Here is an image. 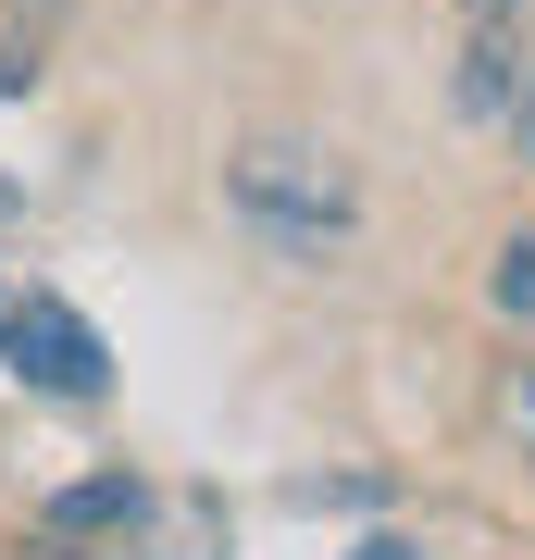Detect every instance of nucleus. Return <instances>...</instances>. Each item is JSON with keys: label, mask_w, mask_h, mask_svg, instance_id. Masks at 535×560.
I'll return each instance as SVG.
<instances>
[{"label": "nucleus", "mask_w": 535, "mask_h": 560, "mask_svg": "<svg viewBox=\"0 0 535 560\" xmlns=\"http://www.w3.org/2000/svg\"><path fill=\"white\" fill-rule=\"evenodd\" d=\"M25 88H38V62H25V50H0V101H25Z\"/></svg>", "instance_id": "nucleus-10"}, {"label": "nucleus", "mask_w": 535, "mask_h": 560, "mask_svg": "<svg viewBox=\"0 0 535 560\" xmlns=\"http://www.w3.org/2000/svg\"><path fill=\"white\" fill-rule=\"evenodd\" d=\"M498 125H511V150L535 162V50H523V75H511V101H498Z\"/></svg>", "instance_id": "nucleus-7"}, {"label": "nucleus", "mask_w": 535, "mask_h": 560, "mask_svg": "<svg viewBox=\"0 0 535 560\" xmlns=\"http://www.w3.org/2000/svg\"><path fill=\"white\" fill-rule=\"evenodd\" d=\"M349 560H423V548H411V536H361Z\"/></svg>", "instance_id": "nucleus-11"}, {"label": "nucleus", "mask_w": 535, "mask_h": 560, "mask_svg": "<svg viewBox=\"0 0 535 560\" xmlns=\"http://www.w3.org/2000/svg\"><path fill=\"white\" fill-rule=\"evenodd\" d=\"M511 75H523V25H511V38H486V25H474V50H461V113H474V125H498Z\"/></svg>", "instance_id": "nucleus-5"}, {"label": "nucleus", "mask_w": 535, "mask_h": 560, "mask_svg": "<svg viewBox=\"0 0 535 560\" xmlns=\"http://www.w3.org/2000/svg\"><path fill=\"white\" fill-rule=\"evenodd\" d=\"M461 13H474L486 38H511V25H523V0H461Z\"/></svg>", "instance_id": "nucleus-9"}, {"label": "nucleus", "mask_w": 535, "mask_h": 560, "mask_svg": "<svg viewBox=\"0 0 535 560\" xmlns=\"http://www.w3.org/2000/svg\"><path fill=\"white\" fill-rule=\"evenodd\" d=\"M498 411H511V436H523V460H535V361H511V386H498Z\"/></svg>", "instance_id": "nucleus-8"}, {"label": "nucleus", "mask_w": 535, "mask_h": 560, "mask_svg": "<svg viewBox=\"0 0 535 560\" xmlns=\"http://www.w3.org/2000/svg\"><path fill=\"white\" fill-rule=\"evenodd\" d=\"M486 300L511 312V324H535V237H511V249H498V275H486Z\"/></svg>", "instance_id": "nucleus-6"}, {"label": "nucleus", "mask_w": 535, "mask_h": 560, "mask_svg": "<svg viewBox=\"0 0 535 560\" xmlns=\"http://www.w3.org/2000/svg\"><path fill=\"white\" fill-rule=\"evenodd\" d=\"M0 300H13V287H0Z\"/></svg>", "instance_id": "nucleus-12"}, {"label": "nucleus", "mask_w": 535, "mask_h": 560, "mask_svg": "<svg viewBox=\"0 0 535 560\" xmlns=\"http://www.w3.org/2000/svg\"><path fill=\"white\" fill-rule=\"evenodd\" d=\"M150 499L162 486H138L113 460V474H88V486H62V499H38V560H100V548H138V523H150Z\"/></svg>", "instance_id": "nucleus-3"}, {"label": "nucleus", "mask_w": 535, "mask_h": 560, "mask_svg": "<svg viewBox=\"0 0 535 560\" xmlns=\"http://www.w3.org/2000/svg\"><path fill=\"white\" fill-rule=\"evenodd\" d=\"M138 548H150V560H224V511H212V499H150Z\"/></svg>", "instance_id": "nucleus-4"}, {"label": "nucleus", "mask_w": 535, "mask_h": 560, "mask_svg": "<svg viewBox=\"0 0 535 560\" xmlns=\"http://www.w3.org/2000/svg\"><path fill=\"white\" fill-rule=\"evenodd\" d=\"M224 200H237V224H249L275 261H324V249L361 224L349 162L312 150V138H237V150H224Z\"/></svg>", "instance_id": "nucleus-1"}, {"label": "nucleus", "mask_w": 535, "mask_h": 560, "mask_svg": "<svg viewBox=\"0 0 535 560\" xmlns=\"http://www.w3.org/2000/svg\"><path fill=\"white\" fill-rule=\"evenodd\" d=\"M0 374L75 411V399H100V386H113V349H100V324H88L75 300L25 287V300H0Z\"/></svg>", "instance_id": "nucleus-2"}]
</instances>
